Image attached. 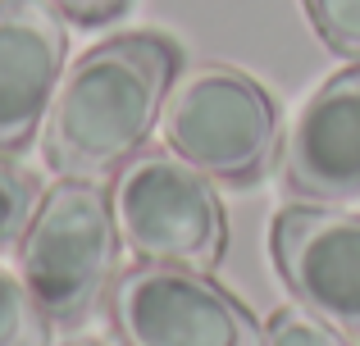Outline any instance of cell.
<instances>
[{"label": "cell", "instance_id": "obj_3", "mask_svg": "<svg viewBox=\"0 0 360 346\" xmlns=\"http://www.w3.org/2000/svg\"><path fill=\"white\" fill-rule=\"evenodd\" d=\"M119 237L141 265L210 274L229 251V214L201 169L174 151H137L110 187Z\"/></svg>", "mask_w": 360, "mask_h": 346}, {"label": "cell", "instance_id": "obj_11", "mask_svg": "<svg viewBox=\"0 0 360 346\" xmlns=\"http://www.w3.org/2000/svg\"><path fill=\"white\" fill-rule=\"evenodd\" d=\"M260 346H356V342L347 338V333H338L333 324H324L310 310H301V305H283V310L269 314Z\"/></svg>", "mask_w": 360, "mask_h": 346}, {"label": "cell", "instance_id": "obj_13", "mask_svg": "<svg viewBox=\"0 0 360 346\" xmlns=\"http://www.w3.org/2000/svg\"><path fill=\"white\" fill-rule=\"evenodd\" d=\"M51 5L60 9L64 18L82 23V27H101V23H110V18H119L132 0H51Z\"/></svg>", "mask_w": 360, "mask_h": 346}, {"label": "cell", "instance_id": "obj_7", "mask_svg": "<svg viewBox=\"0 0 360 346\" xmlns=\"http://www.w3.org/2000/svg\"><path fill=\"white\" fill-rule=\"evenodd\" d=\"M69 27L51 0H0V155L32 146L64 82Z\"/></svg>", "mask_w": 360, "mask_h": 346}, {"label": "cell", "instance_id": "obj_6", "mask_svg": "<svg viewBox=\"0 0 360 346\" xmlns=\"http://www.w3.org/2000/svg\"><path fill=\"white\" fill-rule=\"evenodd\" d=\"M269 251L301 310L360 338V214L338 205H283Z\"/></svg>", "mask_w": 360, "mask_h": 346}, {"label": "cell", "instance_id": "obj_9", "mask_svg": "<svg viewBox=\"0 0 360 346\" xmlns=\"http://www.w3.org/2000/svg\"><path fill=\"white\" fill-rule=\"evenodd\" d=\"M0 346H51V319L37 305L23 269L0 255Z\"/></svg>", "mask_w": 360, "mask_h": 346}, {"label": "cell", "instance_id": "obj_8", "mask_svg": "<svg viewBox=\"0 0 360 346\" xmlns=\"http://www.w3.org/2000/svg\"><path fill=\"white\" fill-rule=\"evenodd\" d=\"M283 182L306 205L360 201V64L310 91L283 146Z\"/></svg>", "mask_w": 360, "mask_h": 346}, {"label": "cell", "instance_id": "obj_2", "mask_svg": "<svg viewBox=\"0 0 360 346\" xmlns=\"http://www.w3.org/2000/svg\"><path fill=\"white\" fill-rule=\"evenodd\" d=\"M119 246L123 237L101 182L60 178L46 187L18 237V269L46 319L78 328L115 287Z\"/></svg>", "mask_w": 360, "mask_h": 346}, {"label": "cell", "instance_id": "obj_12", "mask_svg": "<svg viewBox=\"0 0 360 346\" xmlns=\"http://www.w3.org/2000/svg\"><path fill=\"white\" fill-rule=\"evenodd\" d=\"M37 201L41 192H37L32 173H23L18 164H9V155H0V246H14L23 237Z\"/></svg>", "mask_w": 360, "mask_h": 346}, {"label": "cell", "instance_id": "obj_1", "mask_svg": "<svg viewBox=\"0 0 360 346\" xmlns=\"http://www.w3.org/2000/svg\"><path fill=\"white\" fill-rule=\"evenodd\" d=\"M183 51L165 32H123L91 46L64 69L46 114V164L60 178L105 182L137 151L165 114Z\"/></svg>", "mask_w": 360, "mask_h": 346}, {"label": "cell", "instance_id": "obj_5", "mask_svg": "<svg viewBox=\"0 0 360 346\" xmlns=\"http://www.w3.org/2000/svg\"><path fill=\"white\" fill-rule=\"evenodd\" d=\"M123 346H260L264 328L210 274L132 265L105 296Z\"/></svg>", "mask_w": 360, "mask_h": 346}, {"label": "cell", "instance_id": "obj_4", "mask_svg": "<svg viewBox=\"0 0 360 346\" xmlns=\"http://www.w3.org/2000/svg\"><path fill=\"white\" fill-rule=\"evenodd\" d=\"M169 151L210 182H255L278 155V100L242 69L201 64L169 87L160 114Z\"/></svg>", "mask_w": 360, "mask_h": 346}, {"label": "cell", "instance_id": "obj_14", "mask_svg": "<svg viewBox=\"0 0 360 346\" xmlns=\"http://www.w3.org/2000/svg\"><path fill=\"white\" fill-rule=\"evenodd\" d=\"M60 346H123V342H105V338H64Z\"/></svg>", "mask_w": 360, "mask_h": 346}, {"label": "cell", "instance_id": "obj_10", "mask_svg": "<svg viewBox=\"0 0 360 346\" xmlns=\"http://www.w3.org/2000/svg\"><path fill=\"white\" fill-rule=\"evenodd\" d=\"M306 14L328 51L360 64V0H306Z\"/></svg>", "mask_w": 360, "mask_h": 346}]
</instances>
